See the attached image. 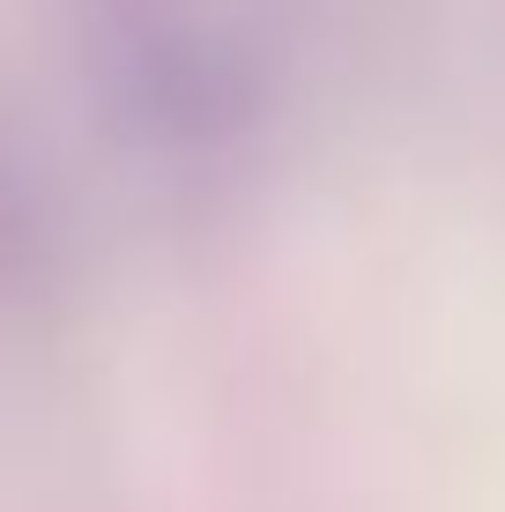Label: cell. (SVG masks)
I'll return each mask as SVG.
<instances>
[{
  "mask_svg": "<svg viewBox=\"0 0 505 512\" xmlns=\"http://www.w3.org/2000/svg\"><path fill=\"white\" fill-rule=\"evenodd\" d=\"M52 97L75 149L127 193L216 186L283 97L275 0H60Z\"/></svg>",
  "mask_w": 505,
  "mask_h": 512,
  "instance_id": "1",
  "label": "cell"
}]
</instances>
